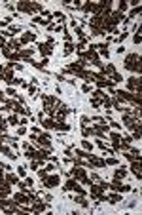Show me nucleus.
I'll return each instance as SVG.
<instances>
[{
    "label": "nucleus",
    "instance_id": "nucleus-1",
    "mask_svg": "<svg viewBox=\"0 0 142 215\" xmlns=\"http://www.w3.org/2000/svg\"><path fill=\"white\" fill-rule=\"evenodd\" d=\"M125 69L131 72H140V55L138 54H129L125 57Z\"/></svg>",
    "mask_w": 142,
    "mask_h": 215
},
{
    "label": "nucleus",
    "instance_id": "nucleus-2",
    "mask_svg": "<svg viewBox=\"0 0 142 215\" xmlns=\"http://www.w3.org/2000/svg\"><path fill=\"white\" fill-rule=\"evenodd\" d=\"M116 97L119 101H129V103L133 105V107H136V109H140V97H135L131 91H125V90H117L116 91Z\"/></svg>",
    "mask_w": 142,
    "mask_h": 215
},
{
    "label": "nucleus",
    "instance_id": "nucleus-3",
    "mask_svg": "<svg viewBox=\"0 0 142 215\" xmlns=\"http://www.w3.org/2000/svg\"><path fill=\"white\" fill-rule=\"evenodd\" d=\"M17 10L19 11H27V14H34V11H42V6L38 2H27V0H21L17 2Z\"/></svg>",
    "mask_w": 142,
    "mask_h": 215
},
{
    "label": "nucleus",
    "instance_id": "nucleus-4",
    "mask_svg": "<svg viewBox=\"0 0 142 215\" xmlns=\"http://www.w3.org/2000/svg\"><path fill=\"white\" fill-rule=\"evenodd\" d=\"M80 55H82L85 61L89 59V61H91V65H95V67H99V69H102V67H104V65L100 63V57L97 55V51L93 50V48H89V50L85 51V54H83V51H80Z\"/></svg>",
    "mask_w": 142,
    "mask_h": 215
},
{
    "label": "nucleus",
    "instance_id": "nucleus-5",
    "mask_svg": "<svg viewBox=\"0 0 142 215\" xmlns=\"http://www.w3.org/2000/svg\"><path fill=\"white\" fill-rule=\"evenodd\" d=\"M42 101H44V111L47 112L49 116H55V105H57V99L53 95H42Z\"/></svg>",
    "mask_w": 142,
    "mask_h": 215
},
{
    "label": "nucleus",
    "instance_id": "nucleus-6",
    "mask_svg": "<svg viewBox=\"0 0 142 215\" xmlns=\"http://www.w3.org/2000/svg\"><path fill=\"white\" fill-rule=\"evenodd\" d=\"M70 175L74 177V179H78V181H82L83 185H91V181L87 179V175H85V169L82 168V166H74V168L70 169Z\"/></svg>",
    "mask_w": 142,
    "mask_h": 215
},
{
    "label": "nucleus",
    "instance_id": "nucleus-7",
    "mask_svg": "<svg viewBox=\"0 0 142 215\" xmlns=\"http://www.w3.org/2000/svg\"><path fill=\"white\" fill-rule=\"evenodd\" d=\"M4 107L8 109V111H13V112H21V114H30V112L27 111V109L21 107V103H17V101H4Z\"/></svg>",
    "mask_w": 142,
    "mask_h": 215
},
{
    "label": "nucleus",
    "instance_id": "nucleus-8",
    "mask_svg": "<svg viewBox=\"0 0 142 215\" xmlns=\"http://www.w3.org/2000/svg\"><path fill=\"white\" fill-rule=\"evenodd\" d=\"M127 86H129V91L131 93H140V78H136V76H131V78H127Z\"/></svg>",
    "mask_w": 142,
    "mask_h": 215
},
{
    "label": "nucleus",
    "instance_id": "nucleus-9",
    "mask_svg": "<svg viewBox=\"0 0 142 215\" xmlns=\"http://www.w3.org/2000/svg\"><path fill=\"white\" fill-rule=\"evenodd\" d=\"M108 189H112V190H116V192H129L131 190V186L129 185H121L119 181H112V183H108Z\"/></svg>",
    "mask_w": 142,
    "mask_h": 215
},
{
    "label": "nucleus",
    "instance_id": "nucleus-10",
    "mask_svg": "<svg viewBox=\"0 0 142 215\" xmlns=\"http://www.w3.org/2000/svg\"><path fill=\"white\" fill-rule=\"evenodd\" d=\"M53 42H42V44H38V51L44 55V57H47V55L51 54V50H53Z\"/></svg>",
    "mask_w": 142,
    "mask_h": 215
},
{
    "label": "nucleus",
    "instance_id": "nucleus-11",
    "mask_svg": "<svg viewBox=\"0 0 142 215\" xmlns=\"http://www.w3.org/2000/svg\"><path fill=\"white\" fill-rule=\"evenodd\" d=\"M38 145H42L44 149L51 151V141H49V135H47V133H40V135H38Z\"/></svg>",
    "mask_w": 142,
    "mask_h": 215
},
{
    "label": "nucleus",
    "instance_id": "nucleus-12",
    "mask_svg": "<svg viewBox=\"0 0 142 215\" xmlns=\"http://www.w3.org/2000/svg\"><path fill=\"white\" fill-rule=\"evenodd\" d=\"M13 200L15 202H17V204H30V200H28V194H25V192H17V194H15V196H13Z\"/></svg>",
    "mask_w": 142,
    "mask_h": 215
},
{
    "label": "nucleus",
    "instance_id": "nucleus-13",
    "mask_svg": "<svg viewBox=\"0 0 142 215\" xmlns=\"http://www.w3.org/2000/svg\"><path fill=\"white\" fill-rule=\"evenodd\" d=\"M59 175H47V179H46V183H44V185H46V186H49V189H53V186H57V185H59Z\"/></svg>",
    "mask_w": 142,
    "mask_h": 215
},
{
    "label": "nucleus",
    "instance_id": "nucleus-14",
    "mask_svg": "<svg viewBox=\"0 0 142 215\" xmlns=\"http://www.w3.org/2000/svg\"><path fill=\"white\" fill-rule=\"evenodd\" d=\"M131 171L136 175V179H140V177H142V171H140V160H135V162L131 164Z\"/></svg>",
    "mask_w": 142,
    "mask_h": 215
},
{
    "label": "nucleus",
    "instance_id": "nucleus-15",
    "mask_svg": "<svg viewBox=\"0 0 142 215\" xmlns=\"http://www.w3.org/2000/svg\"><path fill=\"white\" fill-rule=\"evenodd\" d=\"M0 152L6 154V156L10 158V160H15V158H17V154H13V152H11V149H10V147H6V145H0Z\"/></svg>",
    "mask_w": 142,
    "mask_h": 215
},
{
    "label": "nucleus",
    "instance_id": "nucleus-16",
    "mask_svg": "<svg viewBox=\"0 0 142 215\" xmlns=\"http://www.w3.org/2000/svg\"><path fill=\"white\" fill-rule=\"evenodd\" d=\"M32 204H34V206H32V208H30V211H32V213H40V211H46V204H42V202H38V200H36V202H32Z\"/></svg>",
    "mask_w": 142,
    "mask_h": 215
},
{
    "label": "nucleus",
    "instance_id": "nucleus-17",
    "mask_svg": "<svg viewBox=\"0 0 142 215\" xmlns=\"http://www.w3.org/2000/svg\"><path fill=\"white\" fill-rule=\"evenodd\" d=\"M32 40H36L34 32H25V34H23V38L19 40V42H21V44H28V42H32Z\"/></svg>",
    "mask_w": 142,
    "mask_h": 215
},
{
    "label": "nucleus",
    "instance_id": "nucleus-18",
    "mask_svg": "<svg viewBox=\"0 0 142 215\" xmlns=\"http://www.w3.org/2000/svg\"><path fill=\"white\" fill-rule=\"evenodd\" d=\"M25 156L28 158V160H38V152L34 151L32 147H28V149H25Z\"/></svg>",
    "mask_w": 142,
    "mask_h": 215
},
{
    "label": "nucleus",
    "instance_id": "nucleus-19",
    "mask_svg": "<svg viewBox=\"0 0 142 215\" xmlns=\"http://www.w3.org/2000/svg\"><path fill=\"white\" fill-rule=\"evenodd\" d=\"M10 192H11L10 183H6V185H2V186H0V198H6V196H10Z\"/></svg>",
    "mask_w": 142,
    "mask_h": 215
},
{
    "label": "nucleus",
    "instance_id": "nucleus-20",
    "mask_svg": "<svg viewBox=\"0 0 142 215\" xmlns=\"http://www.w3.org/2000/svg\"><path fill=\"white\" fill-rule=\"evenodd\" d=\"M74 202H78V204L82 206V208H89V202H87V200H85V198H83V194H78V196L74 198Z\"/></svg>",
    "mask_w": 142,
    "mask_h": 215
},
{
    "label": "nucleus",
    "instance_id": "nucleus-21",
    "mask_svg": "<svg viewBox=\"0 0 142 215\" xmlns=\"http://www.w3.org/2000/svg\"><path fill=\"white\" fill-rule=\"evenodd\" d=\"M91 48H99L100 54H102L106 59H108V55H110V54H108V42H106V44H99V46H91Z\"/></svg>",
    "mask_w": 142,
    "mask_h": 215
},
{
    "label": "nucleus",
    "instance_id": "nucleus-22",
    "mask_svg": "<svg viewBox=\"0 0 142 215\" xmlns=\"http://www.w3.org/2000/svg\"><path fill=\"white\" fill-rule=\"evenodd\" d=\"M6 181H8L10 185H17V183H19V177L15 175V173H8V175H6Z\"/></svg>",
    "mask_w": 142,
    "mask_h": 215
},
{
    "label": "nucleus",
    "instance_id": "nucleus-23",
    "mask_svg": "<svg viewBox=\"0 0 142 215\" xmlns=\"http://www.w3.org/2000/svg\"><path fill=\"white\" fill-rule=\"evenodd\" d=\"M40 122H42L44 124V128H47V129H51V128H55V120L53 118H42V120H40Z\"/></svg>",
    "mask_w": 142,
    "mask_h": 215
},
{
    "label": "nucleus",
    "instance_id": "nucleus-24",
    "mask_svg": "<svg viewBox=\"0 0 142 215\" xmlns=\"http://www.w3.org/2000/svg\"><path fill=\"white\" fill-rule=\"evenodd\" d=\"M76 185H78V179H68L66 185H64V190H74Z\"/></svg>",
    "mask_w": 142,
    "mask_h": 215
},
{
    "label": "nucleus",
    "instance_id": "nucleus-25",
    "mask_svg": "<svg viewBox=\"0 0 142 215\" xmlns=\"http://www.w3.org/2000/svg\"><path fill=\"white\" fill-rule=\"evenodd\" d=\"M55 129H59V131H68V129H70V126L64 124V122H55Z\"/></svg>",
    "mask_w": 142,
    "mask_h": 215
},
{
    "label": "nucleus",
    "instance_id": "nucleus-26",
    "mask_svg": "<svg viewBox=\"0 0 142 215\" xmlns=\"http://www.w3.org/2000/svg\"><path fill=\"white\" fill-rule=\"evenodd\" d=\"M8 48H11V50L19 51V50H21V42H19V40H11V42L8 44Z\"/></svg>",
    "mask_w": 142,
    "mask_h": 215
},
{
    "label": "nucleus",
    "instance_id": "nucleus-27",
    "mask_svg": "<svg viewBox=\"0 0 142 215\" xmlns=\"http://www.w3.org/2000/svg\"><path fill=\"white\" fill-rule=\"evenodd\" d=\"M95 6H97V4L87 2V4H83V6H82V10H83V11H95Z\"/></svg>",
    "mask_w": 142,
    "mask_h": 215
},
{
    "label": "nucleus",
    "instance_id": "nucleus-28",
    "mask_svg": "<svg viewBox=\"0 0 142 215\" xmlns=\"http://www.w3.org/2000/svg\"><path fill=\"white\" fill-rule=\"evenodd\" d=\"M72 51H74V44H72V42H66V44H64V54L70 55Z\"/></svg>",
    "mask_w": 142,
    "mask_h": 215
},
{
    "label": "nucleus",
    "instance_id": "nucleus-29",
    "mask_svg": "<svg viewBox=\"0 0 142 215\" xmlns=\"http://www.w3.org/2000/svg\"><path fill=\"white\" fill-rule=\"evenodd\" d=\"M125 175H127V171H125V168H119V169H116V179H123Z\"/></svg>",
    "mask_w": 142,
    "mask_h": 215
},
{
    "label": "nucleus",
    "instance_id": "nucleus-30",
    "mask_svg": "<svg viewBox=\"0 0 142 215\" xmlns=\"http://www.w3.org/2000/svg\"><path fill=\"white\" fill-rule=\"evenodd\" d=\"M119 200H121L119 194H110V196H108V202H110V204H117Z\"/></svg>",
    "mask_w": 142,
    "mask_h": 215
},
{
    "label": "nucleus",
    "instance_id": "nucleus-31",
    "mask_svg": "<svg viewBox=\"0 0 142 215\" xmlns=\"http://www.w3.org/2000/svg\"><path fill=\"white\" fill-rule=\"evenodd\" d=\"M8 122H10L11 126H19V118H17V114L10 116V118H8Z\"/></svg>",
    "mask_w": 142,
    "mask_h": 215
},
{
    "label": "nucleus",
    "instance_id": "nucleus-32",
    "mask_svg": "<svg viewBox=\"0 0 142 215\" xmlns=\"http://www.w3.org/2000/svg\"><path fill=\"white\" fill-rule=\"evenodd\" d=\"M82 135H83V137L93 135V128H83V129H82Z\"/></svg>",
    "mask_w": 142,
    "mask_h": 215
},
{
    "label": "nucleus",
    "instance_id": "nucleus-33",
    "mask_svg": "<svg viewBox=\"0 0 142 215\" xmlns=\"http://www.w3.org/2000/svg\"><path fill=\"white\" fill-rule=\"evenodd\" d=\"M140 14V6H136V8H133L131 10V14H129V17H136V15Z\"/></svg>",
    "mask_w": 142,
    "mask_h": 215
},
{
    "label": "nucleus",
    "instance_id": "nucleus-34",
    "mask_svg": "<svg viewBox=\"0 0 142 215\" xmlns=\"http://www.w3.org/2000/svg\"><path fill=\"white\" fill-rule=\"evenodd\" d=\"M40 179H42V183H46V179H47V171H46V169H40Z\"/></svg>",
    "mask_w": 142,
    "mask_h": 215
},
{
    "label": "nucleus",
    "instance_id": "nucleus-35",
    "mask_svg": "<svg viewBox=\"0 0 142 215\" xmlns=\"http://www.w3.org/2000/svg\"><path fill=\"white\" fill-rule=\"evenodd\" d=\"M127 8H129V6H127V2H125V0H121V2H119V10H117V11H121V14H123V11L127 10Z\"/></svg>",
    "mask_w": 142,
    "mask_h": 215
},
{
    "label": "nucleus",
    "instance_id": "nucleus-36",
    "mask_svg": "<svg viewBox=\"0 0 142 215\" xmlns=\"http://www.w3.org/2000/svg\"><path fill=\"white\" fill-rule=\"evenodd\" d=\"M133 40H135V44H140V27H138V29H136V34H135V38H133Z\"/></svg>",
    "mask_w": 142,
    "mask_h": 215
},
{
    "label": "nucleus",
    "instance_id": "nucleus-37",
    "mask_svg": "<svg viewBox=\"0 0 142 215\" xmlns=\"http://www.w3.org/2000/svg\"><path fill=\"white\" fill-rule=\"evenodd\" d=\"M82 145H83V151H87V152H89V151H91V149H93V145L89 143V141H83Z\"/></svg>",
    "mask_w": 142,
    "mask_h": 215
},
{
    "label": "nucleus",
    "instance_id": "nucleus-38",
    "mask_svg": "<svg viewBox=\"0 0 142 215\" xmlns=\"http://www.w3.org/2000/svg\"><path fill=\"white\" fill-rule=\"evenodd\" d=\"M91 34H104L102 29H97V27H91Z\"/></svg>",
    "mask_w": 142,
    "mask_h": 215
},
{
    "label": "nucleus",
    "instance_id": "nucleus-39",
    "mask_svg": "<svg viewBox=\"0 0 142 215\" xmlns=\"http://www.w3.org/2000/svg\"><path fill=\"white\" fill-rule=\"evenodd\" d=\"M104 162H106V166H116V164H117V160H116V158H106Z\"/></svg>",
    "mask_w": 142,
    "mask_h": 215
},
{
    "label": "nucleus",
    "instance_id": "nucleus-40",
    "mask_svg": "<svg viewBox=\"0 0 142 215\" xmlns=\"http://www.w3.org/2000/svg\"><path fill=\"white\" fill-rule=\"evenodd\" d=\"M10 59H11V61H17V59H21V57H19L17 51H11V54H10Z\"/></svg>",
    "mask_w": 142,
    "mask_h": 215
},
{
    "label": "nucleus",
    "instance_id": "nucleus-41",
    "mask_svg": "<svg viewBox=\"0 0 142 215\" xmlns=\"http://www.w3.org/2000/svg\"><path fill=\"white\" fill-rule=\"evenodd\" d=\"M38 166H40L38 160H30V169H38Z\"/></svg>",
    "mask_w": 142,
    "mask_h": 215
},
{
    "label": "nucleus",
    "instance_id": "nucleus-42",
    "mask_svg": "<svg viewBox=\"0 0 142 215\" xmlns=\"http://www.w3.org/2000/svg\"><path fill=\"white\" fill-rule=\"evenodd\" d=\"M17 173H19L21 177H25V175H27V168H23V166H21V168H17Z\"/></svg>",
    "mask_w": 142,
    "mask_h": 215
},
{
    "label": "nucleus",
    "instance_id": "nucleus-43",
    "mask_svg": "<svg viewBox=\"0 0 142 215\" xmlns=\"http://www.w3.org/2000/svg\"><path fill=\"white\" fill-rule=\"evenodd\" d=\"M53 15H55L57 19H59V21H64V14H61V11H55Z\"/></svg>",
    "mask_w": 142,
    "mask_h": 215
},
{
    "label": "nucleus",
    "instance_id": "nucleus-44",
    "mask_svg": "<svg viewBox=\"0 0 142 215\" xmlns=\"http://www.w3.org/2000/svg\"><path fill=\"white\" fill-rule=\"evenodd\" d=\"M8 31H10L11 34H15V32H21V27H10Z\"/></svg>",
    "mask_w": 142,
    "mask_h": 215
},
{
    "label": "nucleus",
    "instance_id": "nucleus-45",
    "mask_svg": "<svg viewBox=\"0 0 142 215\" xmlns=\"http://www.w3.org/2000/svg\"><path fill=\"white\" fill-rule=\"evenodd\" d=\"M34 23H40V25H46L47 19H40V17H34Z\"/></svg>",
    "mask_w": 142,
    "mask_h": 215
},
{
    "label": "nucleus",
    "instance_id": "nucleus-46",
    "mask_svg": "<svg viewBox=\"0 0 142 215\" xmlns=\"http://www.w3.org/2000/svg\"><path fill=\"white\" fill-rule=\"evenodd\" d=\"M17 133H19V135H25V133H27V129H25V126H19V129H17Z\"/></svg>",
    "mask_w": 142,
    "mask_h": 215
},
{
    "label": "nucleus",
    "instance_id": "nucleus-47",
    "mask_svg": "<svg viewBox=\"0 0 142 215\" xmlns=\"http://www.w3.org/2000/svg\"><path fill=\"white\" fill-rule=\"evenodd\" d=\"M6 126H8V124H6V120H4L2 116H0V129H6Z\"/></svg>",
    "mask_w": 142,
    "mask_h": 215
},
{
    "label": "nucleus",
    "instance_id": "nucleus-48",
    "mask_svg": "<svg viewBox=\"0 0 142 215\" xmlns=\"http://www.w3.org/2000/svg\"><path fill=\"white\" fill-rule=\"evenodd\" d=\"M25 183H27V186H32V185H34V181H32L30 177H27V179H25Z\"/></svg>",
    "mask_w": 142,
    "mask_h": 215
},
{
    "label": "nucleus",
    "instance_id": "nucleus-49",
    "mask_svg": "<svg viewBox=\"0 0 142 215\" xmlns=\"http://www.w3.org/2000/svg\"><path fill=\"white\" fill-rule=\"evenodd\" d=\"M6 93H10V95H15V90H13V88H8Z\"/></svg>",
    "mask_w": 142,
    "mask_h": 215
},
{
    "label": "nucleus",
    "instance_id": "nucleus-50",
    "mask_svg": "<svg viewBox=\"0 0 142 215\" xmlns=\"http://www.w3.org/2000/svg\"><path fill=\"white\" fill-rule=\"evenodd\" d=\"M110 124H112V128H116V129L121 128V124H117V122H110Z\"/></svg>",
    "mask_w": 142,
    "mask_h": 215
},
{
    "label": "nucleus",
    "instance_id": "nucleus-51",
    "mask_svg": "<svg viewBox=\"0 0 142 215\" xmlns=\"http://www.w3.org/2000/svg\"><path fill=\"white\" fill-rule=\"evenodd\" d=\"M4 169H6V166H4V164H0V177H4V173H2Z\"/></svg>",
    "mask_w": 142,
    "mask_h": 215
},
{
    "label": "nucleus",
    "instance_id": "nucleus-52",
    "mask_svg": "<svg viewBox=\"0 0 142 215\" xmlns=\"http://www.w3.org/2000/svg\"><path fill=\"white\" fill-rule=\"evenodd\" d=\"M34 91H36V88H34V86H28V93H30V95H32Z\"/></svg>",
    "mask_w": 142,
    "mask_h": 215
}]
</instances>
